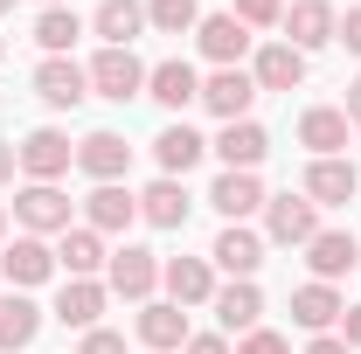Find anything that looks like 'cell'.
<instances>
[{
	"label": "cell",
	"instance_id": "ac0fdd59",
	"mask_svg": "<svg viewBox=\"0 0 361 354\" xmlns=\"http://www.w3.org/2000/svg\"><path fill=\"white\" fill-rule=\"evenodd\" d=\"M313 209H334V202H355L361 195V174H355V160L341 153V160H313L306 167V188H299Z\"/></svg>",
	"mask_w": 361,
	"mask_h": 354
},
{
	"label": "cell",
	"instance_id": "4dcf8cb0",
	"mask_svg": "<svg viewBox=\"0 0 361 354\" xmlns=\"http://www.w3.org/2000/svg\"><path fill=\"white\" fill-rule=\"evenodd\" d=\"M77 35H84L77 7H42V14H35V42H42V56H70Z\"/></svg>",
	"mask_w": 361,
	"mask_h": 354
},
{
	"label": "cell",
	"instance_id": "5bb4252c",
	"mask_svg": "<svg viewBox=\"0 0 361 354\" xmlns=\"http://www.w3.org/2000/svg\"><path fill=\"white\" fill-rule=\"evenodd\" d=\"M160 285H167L174 306H209L216 299V264L209 257H167L160 264Z\"/></svg>",
	"mask_w": 361,
	"mask_h": 354
},
{
	"label": "cell",
	"instance_id": "836d02e7",
	"mask_svg": "<svg viewBox=\"0 0 361 354\" xmlns=\"http://www.w3.org/2000/svg\"><path fill=\"white\" fill-rule=\"evenodd\" d=\"M236 354H292V341H285V334H271V326H257V334H243V341H236Z\"/></svg>",
	"mask_w": 361,
	"mask_h": 354
},
{
	"label": "cell",
	"instance_id": "8d00e7d4",
	"mask_svg": "<svg viewBox=\"0 0 361 354\" xmlns=\"http://www.w3.org/2000/svg\"><path fill=\"white\" fill-rule=\"evenodd\" d=\"M180 354H236V348H229V334H188Z\"/></svg>",
	"mask_w": 361,
	"mask_h": 354
},
{
	"label": "cell",
	"instance_id": "30bf717a",
	"mask_svg": "<svg viewBox=\"0 0 361 354\" xmlns=\"http://www.w3.org/2000/svg\"><path fill=\"white\" fill-rule=\"evenodd\" d=\"M278 28H285V42L299 49V56H313V49H326V42H334V28H341V14H334L326 0H292Z\"/></svg>",
	"mask_w": 361,
	"mask_h": 354
},
{
	"label": "cell",
	"instance_id": "2e32d148",
	"mask_svg": "<svg viewBox=\"0 0 361 354\" xmlns=\"http://www.w3.org/2000/svg\"><path fill=\"white\" fill-rule=\"evenodd\" d=\"M306 264H313L319 285H334V278H348L361 264V236L355 229H319L313 243H306Z\"/></svg>",
	"mask_w": 361,
	"mask_h": 354
},
{
	"label": "cell",
	"instance_id": "7c38bea8",
	"mask_svg": "<svg viewBox=\"0 0 361 354\" xmlns=\"http://www.w3.org/2000/svg\"><path fill=\"white\" fill-rule=\"evenodd\" d=\"M0 278H7L14 292L49 285V278H56V250H49L42 236H14V243H7V257H0Z\"/></svg>",
	"mask_w": 361,
	"mask_h": 354
},
{
	"label": "cell",
	"instance_id": "74e56055",
	"mask_svg": "<svg viewBox=\"0 0 361 354\" xmlns=\"http://www.w3.org/2000/svg\"><path fill=\"white\" fill-rule=\"evenodd\" d=\"M341 341L361 354V306H348V312H341Z\"/></svg>",
	"mask_w": 361,
	"mask_h": 354
},
{
	"label": "cell",
	"instance_id": "44dd1931",
	"mask_svg": "<svg viewBox=\"0 0 361 354\" xmlns=\"http://www.w3.org/2000/svg\"><path fill=\"white\" fill-rule=\"evenodd\" d=\"M133 326H139V341H146L153 354H174V348H188V312H180L174 299H146Z\"/></svg>",
	"mask_w": 361,
	"mask_h": 354
},
{
	"label": "cell",
	"instance_id": "5b68a950",
	"mask_svg": "<svg viewBox=\"0 0 361 354\" xmlns=\"http://www.w3.org/2000/svg\"><path fill=\"white\" fill-rule=\"evenodd\" d=\"M35 97H42L49 111H77L90 97V70L70 63V56H42V63H35Z\"/></svg>",
	"mask_w": 361,
	"mask_h": 354
},
{
	"label": "cell",
	"instance_id": "7bdbcfd3",
	"mask_svg": "<svg viewBox=\"0 0 361 354\" xmlns=\"http://www.w3.org/2000/svg\"><path fill=\"white\" fill-rule=\"evenodd\" d=\"M0 236H7V209H0Z\"/></svg>",
	"mask_w": 361,
	"mask_h": 354
},
{
	"label": "cell",
	"instance_id": "f546056e",
	"mask_svg": "<svg viewBox=\"0 0 361 354\" xmlns=\"http://www.w3.org/2000/svg\"><path fill=\"white\" fill-rule=\"evenodd\" d=\"M35 334H42V306L35 299H0V354H21V348H35Z\"/></svg>",
	"mask_w": 361,
	"mask_h": 354
},
{
	"label": "cell",
	"instance_id": "d590c367",
	"mask_svg": "<svg viewBox=\"0 0 361 354\" xmlns=\"http://www.w3.org/2000/svg\"><path fill=\"white\" fill-rule=\"evenodd\" d=\"M334 42H348V56H361V7L341 14V28H334Z\"/></svg>",
	"mask_w": 361,
	"mask_h": 354
},
{
	"label": "cell",
	"instance_id": "f6af8a7d",
	"mask_svg": "<svg viewBox=\"0 0 361 354\" xmlns=\"http://www.w3.org/2000/svg\"><path fill=\"white\" fill-rule=\"evenodd\" d=\"M0 56H7V42H0Z\"/></svg>",
	"mask_w": 361,
	"mask_h": 354
},
{
	"label": "cell",
	"instance_id": "484cf974",
	"mask_svg": "<svg viewBox=\"0 0 361 354\" xmlns=\"http://www.w3.org/2000/svg\"><path fill=\"white\" fill-rule=\"evenodd\" d=\"M104 264H111V250H104L97 229H63V243H56V271L63 278H97Z\"/></svg>",
	"mask_w": 361,
	"mask_h": 354
},
{
	"label": "cell",
	"instance_id": "603a6c76",
	"mask_svg": "<svg viewBox=\"0 0 361 354\" xmlns=\"http://www.w3.org/2000/svg\"><path fill=\"white\" fill-rule=\"evenodd\" d=\"M209 202H216V216H223V222H250L271 195H264V181H257V174H229V167H223L216 188H209Z\"/></svg>",
	"mask_w": 361,
	"mask_h": 354
},
{
	"label": "cell",
	"instance_id": "6da1fadb",
	"mask_svg": "<svg viewBox=\"0 0 361 354\" xmlns=\"http://www.w3.org/2000/svg\"><path fill=\"white\" fill-rule=\"evenodd\" d=\"M84 70H90V90H97V97H111V104L146 97V63H139L133 49H97Z\"/></svg>",
	"mask_w": 361,
	"mask_h": 354
},
{
	"label": "cell",
	"instance_id": "e575fe53",
	"mask_svg": "<svg viewBox=\"0 0 361 354\" xmlns=\"http://www.w3.org/2000/svg\"><path fill=\"white\" fill-rule=\"evenodd\" d=\"M77 354H126V334H111V326H90Z\"/></svg>",
	"mask_w": 361,
	"mask_h": 354
},
{
	"label": "cell",
	"instance_id": "d6a6232c",
	"mask_svg": "<svg viewBox=\"0 0 361 354\" xmlns=\"http://www.w3.org/2000/svg\"><path fill=\"white\" fill-rule=\"evenodd\" d=\"M229 14H236L243 28H278V21H285V0H236Z\"/></svg>",
	"mask_w": 361,
	"mask_h": 354
},
{
	"label": "cell",
	"instance_id": "ba28073f",
	"mask_svg": "<svg viewBox=\"0 0 361 354\" xmlns=\"http://www.w3.org/2000/svg\"><path fill=\"white\" fill-rule=\"evenodd\" d=\"M202 104L223 118V126H236V118H250V104H257V77L236 63V70H209L202 77Z\"/></svg>",
	"mask_w": 361,
	"mask_h": 354
},
{
	"label": "cell",
	"instance_id": "4316f807",
	"mask_svg": "<svg viewBox=\"0 0 361 354\" xmlns=\"http://www.w3.org/2000/svg\"><path fill=\"white\" fill-rule=\"evenodd\" d=\"M250 77H257V90H299L306 84V56L292 42H264L257 63H250Z\"/></svg>",
	"mask_w": 361,
	"mask_h": 354
},
{
	"label": "cell",
	"instance_id": "ffe728a7",
	"mask_svg": "<svg viewBox=\"0 0 361 354\" xmlns=\"http://www.w3.org/2000/svg\"><path fill=\"white\" fill-rule=\"evenodd\" d=\"M216 319H223V334H257V319H264V292H257V278H236V285H216Z\"/></svg>",
	"mask_w": 361,
	"mask_h": 354
},
{
	"label": "cell",
	"instance_id": "60d3db41",
	"mask_svg": "<svg viewBox=\"0 0 361 354\" xmlns=\"http://www.w3.org/2000/svg\"><path fill=\"white\" fill-rule=\"evenodd\" d=\"M14 167H21V160H14V146H7V139H0V188H7V181H14Z\"/></svg>",
	"mask_w": 361,
	"mask_h": 354
},
{
	"label": "cell",
	"instance_id": "ee69618b",
	"mask_svg": "<svg viewBox=\"0 0 361 354\" xmlns=\"http://www.w3.org/2000/svg\"><path fill=\"white\" fill-rule=\"evenodd\" d=\"M42 7H70V0H42Z\"/></svg>",
	"mask_w": 361,
	"mask_h": 354
},
{
	"label": "cell",
	"instance_id": "cb8c5ba5",
	"mask_svg": "<svg viewBox=\"0 0 361 354\" xmlns=\"http://www.w3.org/2000/svg\"><path fill=\"white\" fill-rule=\"evenodd\" d=\"M90 35L104 49H133V35H146V0H97Z\"/></svg>",
	"mask_w": 361,
	"mask_h": 354
},
{
	"label": "cell",
	"instance_id": "d4e9b609",
	"mask_svg": "<svg viewBox=\"0 0 361 354\" xmlns=\"http://www.w3.org/2000/svg\"><path fill=\"white\" fill-rule=\"evenodd\" d=\"M341 312H348V299H341L334 285H319V278H306V285L292 292V319H299L306 334H334V326H341Z\"/></svg>",
	"mask_w": 361,
	"mask_h": 354
},
{
	"label": "cell",
	"instance_id": "f1b7e54d",
	"mask_svg": "<svg viewBox=\"0 0 361 354\" xmlns=\"http://www.w3.org/2000/svg\"><path fill=\"white\" fill-rule=\"evenodd\" d=\"M188 209H195V202H188V188H180V181H167V174L139 195V216L153 222V229H188Z\"/></svg>",
	"mask_w": 361,
	"mask_h": 354
},
{
	"label": "cell",
	"instance_id": "3957f363",
	"mask_svg": "<svg viewBox=\"0 0 361 354\" xmlns=\"http://www.w3.org/2000/svg\"><path fill=\"white\" fill-rule=\"evenodd\" d=\"M264 236L271 243H285V250H306L319 236V209L306 195H271L264 202Z\"/></svg>",
	"mask_w": 361,
	"mask_h": 354
},
{
	"label": "cell",
	"instance_id": "1f68e13d",
	"mask_svg": "<svg viewBox=\"0 0 361 354\" xmlns=\"http://www.w3.org/2000/svg\"><path fill=\"white\" fill-rule=\"evenodd\" d=\"M146 28H160V35H195V28H202V0H146Z\"/></svg>",
	"mask_w": 361,
	"mask_h": 354
},
{
	"label": "cell",
	"instance_id": "7402d4cb",
	"mask_svg": "<svg viewBox=\"0 0 361 354\" xmlns=\"http://www.w3.org/2000/svg\"><path fill=\"white\" fill-rule=\"evenodd\" d=\"M216 153H223L229 174H257V160L271 153V133L257 126V118H236V126H223V133H216Z\"/></svg>",
	"mask_w": 361,
	"mask_h": 354
},
{
	"label": "cell",
	"instance_id": "83f0119b",
	"mask_svg": "<svg viewBox=\"0 0 361 354\" xmlns=\"http://www.w3.org/2000/svg\"><path fill=\"white\" fill-rule=\"evenodd\" d=\"M202 153H209V139L195 133V126H180V118L153 139V160H160V174H167V181H188V167H195Z\"/></svg>",
	"mask_w": 361,
	"mask_h": 354
},
{
	"label": "cell",
	"instance_id": "ab89813d",
	"mask_svg": "<svg viewBox=\"0 0 361 354\" xmlns=\"http://www.w3.org/2000/svg\"><path fill=\"white\" fill-rule=\"evenodd\" d=\"M341 111H348V126H361V77L348 84V104H341Z\"/></svg>",
	"mask_w": 361,
	"mask_h": 354
},
{
	"label": "cell",
	"instance_id": "277c9868",
	"mask_svg": "<svg viewBox=\"0 0 361 354\" xmlns=\"http://www.w3.org/2000/svg\"><path fill=\"white\" fill-rule=\"evenodd\" d=\"M153 285H160V257H153V250H139V243L111 250V264H104V292H118V299L146 306V299H153Z\"/></svg>",
	"mask_w": 361,
	"mask_h": 354
},
{
	"label": "cell",
	"instance_id": "8fae6325",
	"mask_svg": "<svg viewBox=\"0 0 361 354\" xmlns=\"http://www.w3.org/2000/svg\"><path fill=\"white\" fill-rule=\"evenodd\" d=\"M348 111L341 104H313V111H299V146L313 153V160H341L348 153Z\"/></svg>",
	"mask_w": 361,
	"mask_h": 354
},
{
	"label": "cell",
	"instance_id": "8992f818",
	"mask_svg": "<svg viewBox=\"0 0 361 354\" xmlns=\"http://www.w3.org/2000/svg\"><path fill=\"white\" fill-rule=\"evenodd\" d=\"M14 160H21L28 181H63L70 160H77V146H70V133H56V126H35V133L14 146Z\"/></svg>",
	"mask_w": 361,
	"mask_h": 354
},
{
	"label": "cell",
	"instance_id": "f35d334b",
	"mask_svg": "<svg viewBox=\"0 0 361 354\" xmlns=\"http://www.w3.org/2000/svg\"><path fill=\"white\" fill-rule=\"evenodd\" d=\"M306 354H355V348H348L341 334H313V348H306Z\"/></svg>",
	"mask_w": 361,
	"mask_h": 354
},
{
	"label": "cell",
	"instance_id": "b9f144b4",
	"mask_svg": "<svg viewBox=\"0 0 361 354\" xmlns=\"http://www.w3.org/2000/svg\"><path fill=\"white\" fill-rule=\"evenodd\" d=\"M0 14H14V0H0Z\"/></svg>",
	"mask_w": 361,
	"mask_h": 354
},
{
	"label": "cell",
	"instance_id": "4fadbf2b",
	"mask_svg": "<svg viewBox=\"0 0 361 354\" xmlns=\"http://www.w3.org/2000/svg\"><path fill=\"white\" fill-rule=\"evenodd\" d=\"M195 42H202V56H209L216 70H236V63L250 56V28H243L236 14H202V28H195Z\"/></svg>",
	"mask_w": 361,
	"mask_h": 354
},
{
	"label": "cell",
	"instance_id": "7a4b0ae2",
	"mask_svg": "<svg viewBox=\"0 0 361 354\" xmlns=\"http://www.w3.org/2000/svg\"><path fill=\"white\" fill-rule=\"evenodd\" d=\"M14 222H21L28 236H63V229H70V195H63L56 181H28V188L14 195Z\"/></svg>",
	"mask_w": 361,
	"mask_h": 354
},
{
	"label": "cell",
	"instance_id": "9a60e30c",
	"mask_svg": "<svg viewBox=\"0 0 361 354\" xmlns=\"http://www.w3.org/2000/svg\"><path fill=\"white\" fill-rule=\"evenodd\" d=\"M104 306H111L104 278H63V292H56V319L77 326V334H90V326L104 319Z\"/></svg>",
	"mask_w": 361,
	"mask_h": 354
},
{
	"label": "cell",
	"instance_id": "e0dca14e",
	"mask_svg": "<svg viewBox=\"0 0 361 354\" xmlns=\"http://www.w3.org/2000/svg\"><path fill=\"white\" fill-rule=\"evenodd\" d=\"M77 167H84L90 181H126V167H133V139H126V133H84V139H77Z\"/></svg>",
	"mask_w": 361,
	"mask_h": 354
},
{
	"label": "cell",
	"instance_id": "d6986e66",
	"mask_svg": "<svg viewBox=\"0 0 361 354\" xmlns=\"http://www.w3.org/2000/svg\"><path fill=\"white\" fill-rule=\"evenodd\" d=\"M209 264L229 271V278H257V264H264V236H257V229H243V222H223V236H216Z\"/></svg>",
	"mask_w": 361,
	"mask_h": 354
},
{
	"label": "cell",
	"instance_id": "9c48e42d",
	"mask_svg": "<svg viewBox=\"0 0 361 354\" xmlns=\"http://www.w3.org/2000/svg\"><path fill=\"white\" fill-rule=\"evenodd\" d=\"M139 222V195L126 188V181H97L84 195V229H97V236H118V229H133Z\"/></svg>",
	"mask_w": 361,
	"mask_h": 354
},
{
	"label": "cell",
	"instance_id": "52a82bcc",
	"mask_svg": "<svg viewBox=\"0 0 361 354\" xmlns=\"http://www.w3.org/2000/svg\"><path fill=\"white\" fill-rule=\"evenodd\" d=\"M146 97H153L160 111H188V104H202V70H195L188 56H167V63L146 70Z\"/></svg>",
	"mask_w": 361,
	"mask_h": 354
}]
</instances>
